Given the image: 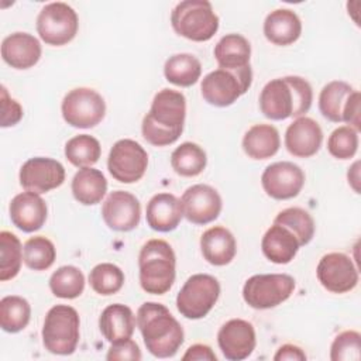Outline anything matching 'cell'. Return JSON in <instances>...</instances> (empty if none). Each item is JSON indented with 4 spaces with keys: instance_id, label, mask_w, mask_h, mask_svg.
Segmentation results:
<instances>
[{
    "instance_id": "cell-1",
    "label": "cell",
    "mask_w": 361,
    "mask_h": 361,
    "mask_svg": "<svg viewBox=\"0 0 361 361\" xmlns=\"http://www.w3.org/2000/svg\"><path fill=\"white\" fill-rule=\"evenodd\" d=\"M186 117V99L173 89L159 90L151 103L149 111L141 123V133L147 142L166 147L178 141L183 131Z\"/></svg>"
},
{
    "instance_id": "cell-2",
    "label": "cell",
    "mask_w": 361,
    "mask_h": 361,
    "mask_svg": "<svg viewBox=\"0 0 361 361\" xmlns=\"http://www.w3.org/2000/svg\"><path fill=\"white\" fill-rule=\"evenodd\" d=\"M135 320L144 344L154 357H173L183 344L185 333L180 323L162 303H142L137 310Z\"/></svg>"
},
{
    "instance_id": "cell-3",
    "label": "cell",
    "mask_w": 361,
    "mask_h": 361,
    "mask_svg": "<svg viewBox=\"0 0 361 361\" xmlns=\"http://www.w3.org/2000/svg\"><path fill=\"white\" fill-rule=\"evenodd\" d=\"M261 113L275 121L302 117L313 102L310 83L300 76H283L269 80L259 93Z\"/></svg>"
},
{
    "instance_id": "cell-4",
    "label": "cell",
    "mask_w": 361,
    "mask_h": 361,
    "mask_svg": "<svg viewBox=\"0 0 361 361\" xmlns=\"http://www.w3.org/2000/svg\"><path fill=\"white\" fill-rule=\"evenodd\" d=\"M140 285L151 295L166 293L176 276V257L169 243L161 238L147 241L138 254Z\"/></svg>"
},
{
    "instance_id": "cell-5",
    "label": "cell",
    "mask_w": 361,
    "mask_h": 361,
    "mask_svg": "<svg viewBox=\"0 0 361 361\" xmlns=\"http://www.w3.org/2000/svg\"><path fill=\"white\" fill-rule=\"evenodd\" d=\"M219 17L207 0H183L171 13L173 31L190 41L204 42L219 30Z\"/></svg>"
},
{
    "instance_id": "cell-6",
    "label": "cell",
    "mask_w": 361,
    "mask_h": 361,
    "mask_svg": "<svg viewBox=\"0 0 361 361\" xmlns=\"http://www.w3.org/2000/svg\"><path fill=\"white\" fill-rule=\"evenodd\" d=\"M80 319L75 307L69 305L52 306L44 319L42 344L45 350L56 355L75 353L80 337Z\"/></svg>"
},
{
    "instance_id": "cell-7",
    "label": "cell",
    "mask_w": 361,
    "mask_h": 361,
    "mask_svg": "<svg viewBox=\"0 0 361 361\" xmlns=\"http://www.w3.org/2000/svg\"><path fill=\"white\" fill-rule=\"evenodd\" d=\"M252 83L251 66L231 71L217 68L209 72L200 83L203 99L216 107L231 106L240 99Z\"/></svg>"
},
{
    "instance_id": "cell-8",
    "label": "cell",
    "mask_w": 361,
    "mask_h": 361,
    "mask_svg": "<svg viewBox=\"0 0 361 361\" xmlns=\"http://www.w3.org/2000/svg\"><path fill=\"white\" fill-rule=\"evenodd\" d=\"M295 286V279L288 274H258L245 281L243 299L250 307L265 310L288 300Z\"/></svg>"
},
{
    "instance_id": "cell-9",
    "label": "cell",
    "mask_w": 361,
    "mask_h": 361,
    "mask_svg": "<svg viewBox=\"0 0 361 361\" xmlns=\"http://www.w3.org/2000/svg\"><path fill=\"white\" fill-rule=\"evenodd\" d=\"M220 296L219 281L209 274H195L186 279L176 296L178 312L190 320L207 316Z\"/></svg>"
},
{
    "instance_id": "cell-10",
    "label": "cell",
    "mask_w": 361,
    "mask_h": 361,
    "mask_svg": "<svg viewBox=\"0 0 361 361\" xmlns=\"http://www.w3.org/2000/svg\"><path fill=\"white\" fill-rule=\"evenodd\" d=\"M78 28L76 11L63 1L45 4L37 17V32L47 45H66L76 37Z\"/></svg>"
},
{
    "instance_id": "cell-11",
    "label": "cell",
    "mask_w": 361,
    "mask_h": 361,
    "mask_svg": "<svg viewBox=\"0 0 361 361\" xmlns=\"http://www.w3.org/2000/svg\"><path fill=\"white\" fill-rule=\"evenodd\" d=\"M61 111L71 127L92 128L104 118L106 102L94 89L75 87L65 94Z\"/></svg>"
},
{
    "instance_id": "cell-12",
    "label": "cell",
    "mask_w": 361,
    "mask_h": 361,
    "mask_svg": "<svg viewBox=\"0 0 361 361\" xmlns=\"http://www.w3.org/2000/svg\"><path fill=\"white\" fill-rule=\"evenodd\" d=\"M147 166L148 154L141 144L130 138H123L113 144L107 158V169L116 180L134 183L144 176Z\"/></svg>"
},
{
    "instance_id": "cell-13",
    "label": "cell",
    "mask_w": 361,
    "mask_h": 361,
    "mask_svg": "<svg viewBox=\"0 0 361 361\" xmlns=\"http://www.w3.org/2000/svg\"><path fill=\"white\" fill-rule=\"evenodd\" d=\"M320 285L331 293H347L358 283V268L344 252L324 254L316 268Z\"/></svg>"
},
{
    "instance_id": "cell-14",
    "label": "cell",
    "mask_w": 361,
    "mask_h": 361,
    "mask_svg": "<svg viewBox=\"0 0 361 361\" xmlns=\"http://www.w3.org/2000/svg\"><path fill=\"white\" fill-rule=\"evenodd\" d=\"M264 192L275 200L296 197L305 185V172L289 161H279L268 165L261 175Z\"/></svg>"
},
{
    "instance_id": "cell-15",
    "label": "cell",
    "mask_w": 361,
    "mask_h": 361,
    "mask_svg": "<svg viewBox=\"0 0 361 361\" xmlns=\"http://www.w3.org/2000/svg\"><path fill=\"white\" fill-rule=\"evenodd\" d=\"M18 179L25 190L42 195L63 183L65 168L56 159L34 157L21 165Z\"/></svg>"
},
{
    "instance_id": "cell-16",
    "label": "cell",
    "mask_w": 361,
    "mask_h": 361,
    "mask_svg": "<svg viewBox=\"0 0 361 361\" xmlns=\"http://www.w3.org/2000/svg\"><path fill=\"white\" fill-rule=\"evenodd\" d=\"M180 204L186 220L200 226L214 221L223 207L219 192L204 183L189 186L180 197Z\"/></svg>"
},
{
    "instance_id": "cell-17",
    "label": "cell",
    "mask_w": 361,
    "mask_h": 361,
    "mask_svg": "<svg viewBox=\"0 0 361 361\" xmlns=\"http://www.w3.org/2000/svg\"><path fill=\"white\" fill-rule=\"evenodd\" d=\"M217 344L227 360H245L252 354L257 345L255 329L244 319H231L220 327Z\"/></svg>"
},
{
    "instance_id": "cell-18",
    "label": "cell",
    "mask_w": 361,
    "mask_h": 361,
    "mask_svg": "<svg viewBox=\"0 0 361 361\" xmlns=\"http://www.w3.org/2000/svg\"><path fill=\"white\" fill-rule=\"evenodd\" d=\"M102 217L114 231H131L141 220L140 200L130 192L114 190L103 202Z\"/></svg>"
},
{
    "instance_id": "cell-19",
    "label": "cell",
    "mask_w": 361,
    "mask_h": 361,
    "mask_svg": "<svg viewBox=\"0 0 361 361\" xmlns=\"http://www.w3.org/2000/svg\"><path fill=\"white\" fill-rule=\"evenodd\" d=\"M323 142V131L319 123L310 117L295 118L285 131V147L288 152L298 158L316 155Z\"/></svg>"
},
{
    "instance_id": "cell-20",
    "label": "cell",
    "mask_w": 361,
    "mask_h": 361,
    "mask_svg": "<svg viewBox=\"0 0 361 361\" xmlns=\"http://www.w3.org/2000/svg\"><path fill=\"white\" fill-rule=\"evenodd\" d=\"M11 223L24 233H34L39 230L48 216L45 200L34 192H23L16 195L8 206Z\"/></svg>"
},
{
    "instance_id": "cell-21",
    "label": "cell",
    "mask_w": 361,
    "mask_h": 361,
    "mask_svg": "<svg viewBox=\"0 0 361 361\" xmlns=\"http://www.w3.org/2000/svg\"><path fill=\"white\" fill-rule=\"evenodd\" d=\"M42 49L39 41L28 32H13L1 42V58L14 69H30L38 63Z\"/></svg>"
},
{
    "instance_id": "cell-22",
    "label": "cell",
    "mask_w": 361,
    "mask_h": 361,
    "mask_svg": "<svg viewBox=\"0 0 361 361\" xmlns=\"http://www.w3.org/2000/svg\"><path fill=\"white\" fill-rule=\"evenodd\" d=\"M145 216L147 223L152 230L169 233L179 226L183 217L180 200L168 192L157 193L147 203Z\"/></svg>"
},
{
    "instance_id": "cell-23",
    "label": "cell",
    "mask_w": 361,
    "mask_h": 361,
    "mask_svg": "<svg viewBox=\"0 0 361 361\" xmlns=\"http://www.w3.org/2000/svg\"><path fill=\"white\" fill-rule=\"evenodd\" d=\"M200 250L203 258L209 264L224 267L234 259L237 254V243L230 230L221 226H214L202 234Z\"/></svg>"
},
{
    "instance_id": "cell-24",
    "label": "cell",
    "mask_w": 361,
    "mask_h": 361,
    "mask_svg": "<svg viewBox=\"0 0 361 361\" xmlns=\"http://www.w3.org/2000/svg\"><path fill=\"white\" fill-rule=\"evenodd\" d=\"M300 34L302 21L290 8H276L265 17L264 35L274 45H290L299 39Z\"/></svg>"
},
{
    "instance_id": "cell-25",
    "label": "cell",
    "mask_w": 361,
    "mask_h": 361,
    "mask_svg": "<svg viewBox=\"0 0 361 361\" xmlns=\"http://www.w3.org/2000/svg\"><path fill=\"white\" fill-rule=\"evenodd\" d=\"M300 244L295 234L286 227L274 223L264 234L261 250L267 259L274 264H289L298 254Z\"/></svg>"
},
{
    "instance_id": "cell-26",
    "label": "cell",
    "mask_w": 361,
    "mask_h": 361,
    "mask_svg": "<svg viewBox=\"0 0 361 361\" xmlns=\"http://www.w3.org/2000/svg\"><path fill=\"white\" fill-rule=\"evenodd\" d=\"M135 324L137 320L133 310L123 303L109 305L99 317V329L110 344L131 338Z\"/></svg>"
},
{
    "instance_id": "cell-27",
    "label": "cell",
    "mask_w": 361,
    "mask_h": 361,
    "mask_svg": "<svg viewBox=\"0 0 361 361\" xmlns=\"http://www.w3.org/2000/svg\"><path fill=\"white\" fill-rule=\"evenodd\" d=\"M281 147L278 130L271 124H254L243 137L244 152L257 161L274 157Z\"/></svg>"
},
{
    "instance_id": "cell-28",
    "label": "cell",
    "mask_w": 361,
    "mask_h": 361,
    "mask_svg": "<svg viewBox=\"0 0 361 361\" xmlns=\"http://www.w3.org/2000/svg\"><path fill=\"white\" fill-rule=\"evenodd\" d=\"M214 58L219 68L224 69H243L250 65L251 45L245 37L241 34H226L214 47Z\"/></svg>"
},
{
    "instance_id": "cell-29",
    "label": "cell",
    "mask_w": 361,
    "mask_h": 361,
    "mask_svg": "<svg viewBox=\"0 0 361 361\" xmlns=\"http://www.w3.org/2000/svg\"><path fill=\"white\" fill-rule=\"evenodd\" d=\"M71 189L73 197L79 203L85 206H93L100 203L104 197L107 192V180L99 169L92 166L80 168L72 179Z\"/></svg>"
},
{
    "instance_id": "cell-30",
    "label": "cell",
    "mask_w": 361,
    "mask_h": 361,
    "mask_svg": "<svg viewBox=\"0 0 361 361\" xmlns=\"http://www.w3.org/2000/svg\"><path fill=\"white\" fill-rule=\"evenodd\" d=\"M164 75L169 83L189 87L200 79L202 63L192 54H175L165 61Z\"/></svg>"
},
{
    "instance_id": "cell-31",
    "label": "cell",
    "mask_w": 361,
    "mask_h": 361,
    "mask_svg": "<svg viewBox=\"0 0 361 361\" xmlns=\"http://www.w3.org/2000/svg\"><path fill=\"white\" fill-rule=\"evenodd\" d=\"M354 90L351 85L343 80H331L324 85L319 94V110L322 116L333 123H341L345 102Z\"/></svg>"
},
{
    "instance_id": "cell-32",
    "label": "cell",
    "mask_w": 361,
    "mask_h": 361,
    "mask_svg": "<svg viewBox=\"0 0 361 361\" xmlns=\"http://www.w3.org/2000/svg\"><path fill=\"white\" fill-rule=\"evenodd\" d=\"M206 165L207 155L204 149L196 142H182L173 149L171 155V166L180 176H197L204 171Z\"/></svg>"
},
{
    "instance_id": "cell-33",
    "label": "cell",
    "mask_w": 361,
    "mask_h": 361,
    "mask_svg": "<svg viewBox=\"0 0 361 361\" xmlns=\"http://www.w3.org/2000/svg\"><path fill=\"white\" fill-rule=\"evenodd\" d=\"M31 319V306L27 299L17 295L4 296L0 300V326L6 333L24 330Z\"/></svg>"
},
{
    "instance_id": "cell-34",
    "label": "cell",
    "mask_w": 361,
    "mask_h": 361,
    "mask_svg": "<svg viewBox=\"0 0 361 361\" xmlns=\"http://www.w3.org/2000/svg\"><path fill=\"white\" fill-rule=\"evenodd\" d=\"M100 155V142L89 134L75 135L65 144V157L76 168H89L94 165Z\"/></svg>"
},
{
    "instance_id": "cell-35",
    "label": "cell",
    "mask_w": 361,
    "mask_h": 361,
    "mask_svg": "<svg viewBox=\"0 0 361 361\" xmlns=\"http://www.w3.org/2000/svg\"><path fill=\"white\" fill-rule=\"evenodd\" d=\"M49 289L56 298L76 299L85 290V275L78 267H59L49 278Z\"/></svg>"
},
{
    "instance_id": "cell-36",
    "label": "cell",
    "mask_w": 361,
    "mask_h": 361,
    "mask_svg": "<svg viewBox=\"0 0 361 361\" xmlns=\"http://www.w3.org/2000/svg\"><path fill=\"white\" fill-rule=\"evenodd\" d=\"M274 223H278L290 230L298 238L300 247L312 241L316 230L312 214L302 207H288L281 210L274 219Z\"/></svg>"
},
{
    "instance_id": "cell-37",
    "label": "cell",
    "mask_w": 361,
    "mask_h": 361,
    "mask_svg": "<svg viewBox=\"0 0 361 361\" xmlns=\"http://www.w3.org/2000/svg\"><path fill=\"white\" fill-rule=\"evenodd\" d=\"M23 245L16 234L3 230L0 233V281L16 278L21 269Z\"/></svg>"
},
{
    "instance_id": "cell-38",
    "label": "cell",
    "mask_w": 361,
    "mask_h": 361,
    "mask_svg": "<svg viewBox=\"0 0 361 361\" xmlns=\"http://www.w3.org/2000/svg\"><path fill=\"white\" fill-rule=\"evenodd\" d=\"M56 258L54 243L44 235H34L24 243L23 259L32 271H45L52 267Z\"/></svg>"
},
{
    "instance_id": "cell-39",
    "label": "cell",
    "mask_w": 361,
    "mask_h": 361,
    "mask_svg": "<svg viewBox=\"0 0 361 361\" xmlns=\"http://www.w3.org/2000/svg\"><path fill=\"white\" fill-rule=\"evenodd\" d=\"M124 272L120 267L111 262H102L92 268L89 274V283L90 288L102 295L110 296L117 293L124 285Z\"/></svg>"
},
{
    "instance_id": "cell-40",
    "label": "cell",
    "mask_w": 361,
    "mask_h": 361,
    "mask_svg": "<svg viewBox=\"0 0 361 361\" xmlns=\"http://www.w3.org/2000/svg\"><path fill=\"white\" fill-rule=\"evenodd\" d=\"M327 149L337 159H350L358 149V131L350 126L337 127L327 138Z\"/></svg>"
},
{
    "instance_id": "cell-41",
    "label": "cell",
    "mask_w": 361,
    "mask_h": 361,
    "mask_svg": "<svg viewBox=\"0 0 361 361\" xmlns=\"http://www.w3.org/2000/svg\"><path fill=\"white\" fill-rule=\"evenodd\" d=\"M361 357V334L355 330L341 331L331 343V361H358Z\"/></svg>"
},
{
    "instance_id": "cell-42",
    "label": "cell",
    "mask_w": 361,
    "mask_h": 361,
    "mask_svg": "<svg viewBox=\"0 0 361 361\" xmlns=\"http://www.w3.org/2000/svg\"><path fill=\"white\" fill-rule=\"evenodd\" d=\"M23 107L21 104L10 97L6 86H1V118L0 126L3 128L16 126L23 118Z\"/></svg>"
},
{
    "instance_id": "cell-43",
    "label": "cell",
    "mask_w": 361,
    "mask_h": 361,
    "mask_svg": "<svg viewBox=\"0 0 361 361\" xmlns=\"http://www.w3.org/2000/svg\"><path fill=\"white\" fill-rule=\"evenodd\" d=\"M106 358L109 361H138L141 360V350L134 340L127 338L117 343H111Z\"/></svg>"
},
{
    "instance_id": "cell-44",
    "label": "cell",
    "mask_w": 361,
    "mask_h": 361,
    "mask_svg": "<svg viewBox=\"0 0 361 361\" xmlns=\"http://www.w3.org/2000/svg\"><path fill=\"white\" fill-rule=\"evenodd\" d=\"M360 103H361L360 92L354 90L347 99L343 110V123L355 128L357 131L360 130Z\"/></svg>"
},
{
    "instance_id": "cell-45",
    "label": "cell",
    "mask_w": 361,
    "mask_h": 361,
    "mask_svg": "<svg viewBox=\"0 0 361 361\" xmlns=\"http://www.w3.org/2000/svg\"><path fill=\"white\" fill-rule=\"evenodd\" d=\"M183 361H217L214 351L206 344H193L182 355Z\"/></svg>"
},
{
    "instance_id": "cell-46",
    "label": "cell",
    "mask_w": 361,
    "mask_h": 361,
    "mask_svg": "<svg viewBox=\"0 0 361 361\" xmlns=\"http://www.w3.org/2000/svg\"><path fill=\"white\" fill-rule=\"evenodd\" d=\"M274 360L275 361H305L306 354L300 347L295 344H283L276 350Z\"/></svg>"
},
{
    "instance_id": "cell-47",
    "label": "cell",
    "mask_w": 361,
    "mask_h": 361,
    "mask_svg": "<svg viewBox=\"0 0 361 361\" xmlns=\"http://www.w3.org/2000/svg\"><path fill=\"white\" fill-rule=\"evenodd\" d=\"M360 161H355L347 172V179H348V185L354 189L355 193H360Z\"/></svg>"
}]
</instances>
